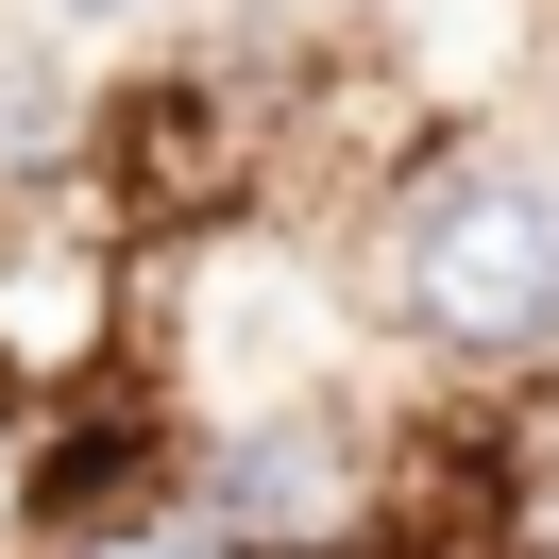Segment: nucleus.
<instances>
[{"mask_svg":"<svg viewBox=\"0 0 559 559\" xmlns=\"http://www.w3.org/2000/svg\"><path fill=\"white\" fill-rule=\"evenodd\" d=\"M407 322L457 356H543L559 340V187L525 170H457L407 221Z\"/></svg>","mask_w":559,"mask_h":559,"instance_id":"nucleus-1","label":"nucleus"},{"mask_svg":"<svg viewBox=\"0 0 559 559\" xmlns=\"http://www.w3.org/2000/svg\"><path fill=\"white\" fill-rule=\"evenodd\" d=\"M322 491H340L322 441H238V457H221V509H238V525H306Z\"/></svg>","mask_w":559,"mask_h":559,"instance_id":"nucleus-2","label":"nucleus"},{"mask_svg":"<svg viewBox=\"0 0 559 559\" xmlns=\"http://www.w3.org/2000/svg\"><path fill=\"white\" fill-rule=\"evenodd\" d=\"M103 559H221V543H103Z\"/></svg>","mask_w":559,"mask_h":559,"instance_id":"nucleus-3","label":"nucleus"}]
</instances>
